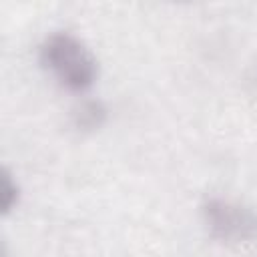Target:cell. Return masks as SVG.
I'll return each instance as SVG.
<instances>
[{"mask_svg": "<svg viewBox=\"0 0 257 257\" xmlns=\"http://www.w3.org/2000/svg\"><path fill=\"white\" fill-rule=\"evenodd\" d=\"M38 56L48 74L70 92H86L96 82L98 64L94 54L70 32L48 34L40 44Z\"/></svg>", "mask_w": 257, "mask_h": 257, "instance_id": "cell-1", "label": "cell"}, {"mask_svg": "<svg viewBox=\"0 0 257 257\" xmlns=\"http://www.w3.org/2000/svg\"><path fill=\"white\" fill-rule=\"evenodd\" d=\"M201 217L207 233L223 245H245L257 239V211L235 199H205Z\"/></svg>", "mask_w": 257, "mask_h": 257, "instance_id": "cell-2", "label": "cell"}, {"mask_svg": "<svg viewBox=\"0 0 257 257\" xmlns=\"http://www.w3.org/2000/svg\"><path fill=\"white\" fill-rule=\"evenodd\" d=\"M106 120V106L100 100H84L74 112V124L82 131L100 128Z\"/></svg>", "mask_w": 257, "mask_h": 257, "instance_id": "cell-3", "label": "cell"}, {"mask_svg": "<svg viewBox=\"0 0 257 257\" xmlns=\"http://www.w3.org/2000/svg\"><path fill=\"white\" fill-rule=\"evenodd\" d=\"M18 201H20V187H18V183L12 179V175H10L8 171H4V173H2V199H0V203H2V213L8 215V213L18 205Z\"/></svg>", "mask_w": 257, "mask_h": 257, "instance_id": "cell-4", "label": "cell"}]
</instances>
